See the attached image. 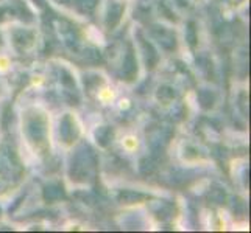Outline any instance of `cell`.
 <instances>
[{"label":"cell","mask_w":251,"mask_h":233,"mask_svg":"<svg viewBox=\"0 0 251 233\" xmlns=\"http://www.w3.org/2000/svg\"><path fill=\"white\" fill-rule=\"evenodd\" d=\"M187 39H189V45L194 47L197 42V36H195V25L192 22L189 23V28H187Z\"/></svg>","instance_id":"cell-17"},{"label":"cell","mask_w":251,"mask_h":233,"mask_svg":"<svg viewBox=\"0 0 251 233\" xmlns=\"http://www.w3.org/2000/svg\"><path fill=\"white\" fill-rule=\"evenodd\" d=\"M80 135V129L75 118L71 114H66L59 120V139L66 145H72Z\"/></svg>","instance_id":"cell-4"},{"label":"cell","mask_w":251,"mask_h":233,"mask_svg":"<svg viewBox=\"0 0 251 233\" xmlns=\"http://www.w3.org/2000/svg\"><path fill=\"white\" fill-rule=\"evenodd\" d=\"M95 139H97V142L101 145V146H106L111 139H112V131L108 127V126H103V127H99L97 132H95Z\"/></svg>","instance_id":"cell-15"},{"label":"cell","mask_w":251,"mask_h":233,"mask_svg":"<svg viewBox=\"0 0 251 233\" xmlns=\"http://www.w3.org/2000/svg\"><path fill=\"white\" fill-rule=\"evenodd\" d=\"M151 36L156 39L161 47L167 51H173L176 48V36L170 28L161 27V25H154L151 28Z\"/></svg>","instance_id":"cell-5"},{"label":"cell","mask_w":251,"mask_h":233,"mask_svg":"<svg viewBox=\"0 0 251 233\" xmlns=\"http://www.w3.org/2000/svg\"><path fill=\"white\" fill-rule=\"evenodd\" d=\"M136 76H137V61L134 56V48L131 44H128L122 61V80L133 81Z\"/></svg>","instance_id":"cell-7"},{"label":"cell","mask_w":251,"mask_h":233,"mask_svg":"<svg viewBox=\"0 0 251 233\" xmlns=\"http://www.w3.org/2000/svg\"><path fill=\"white\" fill-rule=\"evenodd\" d=\"M72 3H75V6L83 14H94V11L97 10V5H99V0H72Z\"/></svg>","instance_id":"cell-14"},{"label":"cell","mask_w":251,"mask_h":233,"mask_svg":"<svg viewBox=\"0 0 251 233\" xmlns=\"http://www.w3.org/2000/svg\"><path fill=\"white\" fill-rule=\"evenodd\" d=\"M21 174L22 167L16 152L8 146H0V177L6 180H17Z\"/></svg>","instance_id":"cell-3"},{"label":"cell","mask_w":251,"mask_h":233,"mask_svg":"<svg viewBox=\"0 0 251 233\" xmlns=\"http://www.w3.org/2000/svg\"><path fill=\"white\" fill-rule=\"evenodd\" d=\"M175 97H176L175 89H172L170 85H162L158 90V100L162 103H172L175 100Z\"/></svg>","instance_id":"cell-16"},{"label":"cell","mask_w":251,"mask_h":233,"mask_svg":"<svg viewBox=\"0 0 251 233\" xmlns=\"http://www.w3.org/2000/svg\"><path fill=\"white\" fill-rule=\"evenodd\" d=\"M117 199L122 204H134V202L137 204V202H142L144 199H147V196L139 191H133V190H124V191L119 193Z\"/></svg>","instance_id":"cell-13"},{"label":"cell","mask_w":251,"mask_h":233,"mask_svg":"<svg viewBox=\"0 0 251 233\" xmlns=\"http://www.w3.org/2000/svg\"><path fill=\"white\" fill-rule=\"evenodd\" d=\"M24 134L34 151L41 155L49 152V122L47 117L38 109H30L24 115Z\"/></svg>","instance_id":"cell-1"},{"label":"cell","mask_w":251,"mask_h":233,"mask_svg":"<svg viewBox=\"0 0 251 233\" xmlns=\"http://www.w3.org/2000/svg\"><path fill=\"white\" fill-rule=\"evenodd\" d=\"M2 190H3V188H2V185H0V193H2Z\"/></svg>","instance_id":"cell-18"},{"label":"cell","mask_w":251,"mask_h":233,"mask_svg":"<svg viewBox=\"0 0 251 233\" xmlns=\"http://www.w3.org/2000/svg\"><path fill=\"white\" fill-rule=\"evenodd\" d=\"M169 139H170V132L169 129L166 127H156L153 129L151 134H150V146L151 149L154 151H162L166 148V145L169 143Z\"/></svg>","instance_id":"cell-11"},{"label":"cell","mask_w":251,"mask_h":233,"mask_svg":"<svg viewBox=\"0 0 251 233\" xmlns=\"http://www.w3.org/2000/svg\"><path fill=\"white\" fill-rule=\"evenodd\" d=\"M59 83H61L63 89H64L66 98H69L72 103H74V100L78 101V90H76L75 81H74L72 75L69 73L66 68H61V72H59Z\"/></svg>","instance_id":"cell-9"},{"label":"cell","mask_w":251,"mask_h":233,"mask_svg":"<svg viewBox=\"0 0 251 233\" xmlns=\"http://www.w3.org/2000/svg\"><path fill=\"white\" fill-rule=\"evenodd\" d=\"M64 188L63 185L59 184H49L44 188V199L47 202H53V201H59V199H64Z\"/></svg>","instance_id":"cell-12"},{"label":"cell","mask_w":251,"mask_h":233,"mask_svg":"<svg viewBox=\"0 0 251 233\" xmlns=\"http://www.w3.org/2000/svg\"><path fill=\"white\" fill-rule=\"evenodd\" d=\"M125 11V5L122 2H117V0H109L108 3V10L105 16V25L108 30H114L117 25L122 21V16Z\"/></svg>","instance_id":"cell-6"},{"label":"cell","mask_w":251,"mask_h":233,"mask_svg":"<svg viewBox=\"0 0 251 233\" xmlns=\"http://www.w3.org/2000/svg\"><path fill=\"white\" fill-rule=\"evenodd\" d=\"M137 42H139L141 45V50H142V55H144V59H145V64L149 68H153L154 65L158 64L159 61V55L156 48L153 47L151 42H149L145 39V36L142 33H137Z\"/></svg>","instance_id":"cell-8"},{"label":"cell","mask_w":251,"mask_h":233,"mask_svg":"<svg viewBox=\"0 0 251 233\" xmlns=\"http://www.w3.org/2000/svg\"><path fill=\"white\" fill-rule=\"evenodd\" d=\"M97 172V157L89 145H80L71 155L69 162V176L76 184H89L95 179Z\"/></svg>","instance_id":"cell-2"},{"label":"cell","mask_w":251,"mask_h":233,"mask_svg":"<svg viewBox=\"0 0 251 233\" xmlns=\"http://www.w3.org/2000/svg\"><path fill=\"white\" fill-rule=\"evenodd\" d=\"M34 41V34L30 30L25 28H17L13 31V44L19 51H25L33 45Z\"/></svg>","instance_id":"cell-10"}]
</instances>
